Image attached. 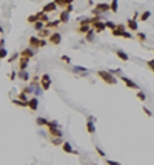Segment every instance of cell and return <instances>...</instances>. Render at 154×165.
<instances>
[{
	"mask_svg": "<svg viewBox=\"0 0 154 165\" xmlns=\"http://www.w3.org/2000/svg\"><path fill=\"white\" fill-rule=\"evenodd\" d=\"M97 77L100 79V80H103V82L106 83V85H116L117 83V79H116L114 76L110 73V71H105V70H99L97 73Z\"/></svg>",
	"mask_w": 154,
	"mask_h": 165,
	"instance_id": "6da1fadb",
	"label": "cell"
},
{
	"mask_svg": "<svg viewBox=\"0 0 154 165\" xmlns=\"http://www.w3.org/2000/svg\"><path fill=\"white\" fill-rule=\"evenodd\" d=\"M71 71L76 74V76H80V77H88L89 76V70L85 68V66H79V65H74L71 68Z\"/></svg>",
	"mask_w": 154,
	"mask_h": 165,
	"instance_id": "7a4b0ae2",
	"label": "cell"
},
{
	"mask_svg": "<svg viewBox=\"0 0 154 165\" xmlns=\"http://www.w3.org/2000/svg\"><path fill=\"white\" fill-rule=\"evenodd\" d=\"M40 88L43 91H48L51 88V77H49V74H43L40 77Z\"/></svg>",
	"mask_w": 154,
	"mask_h": 165,
	"instance_id": "3957f363",
	"label": "cell"
},
{
	"mask_svg": "<svg viewBox=\"0 0 154 165\" xmlns=\"http://www.w3.org/2000/svg\"><path fill=\"white\" fill-rule=\"evenodd\" d=\"M48 42H49L51 45H54V46L60 45V43H62V34H60V33H57V31L51 33V36L48 37Z\"/></svg>",
	"mask_w": 154,
	"mask_h": 165,
	"instance_id": "277c9868",
	"label": "cell"
},
{
	"mask_svg": "<svg viewBox=\"0 0 154 165\" xmlns=\"http://www.w3.org/2000/svg\"><path fill=\"white\" fill-rule=\"evenodd\" d=\"M86 131L93 136L96 133V117L94 116H89L88 121H86Z\"/></svg>",
	"mask_w": 154,
	"mask_h": 165,
	"instance_id": "5b68a950",
	"label": "cell"
},
{
	"mask_svg": "<svg viewBox=\"0 0 154 165\" xmlns=\"http://www.w3.org/2000/svg\"><path fill=\"white\" fill-rule=\"evenodd\" d=\"M120 80L125 83V85H126L128 88H131V89H136V91H139V85L134 82V80H131L129 77H126V76H123V74H122V76H120Z\"/></svg>",
	"mask_w": 154,
	"mask_h": 165,
	"instance_id": "8992f818",
	"label": "cell"
},
{
	"mask_svg": "<svg viewBox=\"0 0 154 165\" xmlns=\"http://www.w3.org/2000/svg\"><path fill=\"white\" fill-rule=\"evenodd\" d=\"M19 54H20V57H25V59H29V60H31V59L36 56V51H34L33 48H29V46H28V48H23Z\"/></svg>",
	"mask_w": 154,
	"mask_h": 165,
	"instance_id": "52a82bcc",
	"label": "cell"
},
{
	"mask_svg": "<svg viewBox=\"0 0 154 165\" xmlns=\"http://www.w3.org/2000/svg\"><path fill=\"white\" fill-rule=\"evenodd\" d=\"M48 133H49L51 139H62L63 137L62 128H48Z\"/></svg>",
	"mask_w": 154,
	"mask_h": 165,
	"instance_id": "ba28073f",
	"label": "cell"
},
{
	"mask_svg": "<svg viewBox=\"0 0 154 165\" xmlns=\"http://www.w3.org/2000/svg\"><path fill=\"white\" fill-rule=\"evenodd\" d=\"M91 26H93V31H94V33H97V34H100V33H103V31H105V22H102V20L94 22Z\"/></svg>",
	"mask_w": 154,
	"mask_h": 165,
	"instance_id": "9c48e42d",
	"label": "cell"
},
{
	"mask_svg": "<svg viewBox=\"0 0 154 165\" xmlns=\"http://www.w3.org/2000/svg\"><path fill=\"white\" fill-rule=\"evenodd\" d=\"M62 150H63L65 153H68V154H79L77 150L73 148V145H71L70 142H63V144H62Z\"/></svg>",
	"mask_w": 154,
	"mask_h": 165,
	"instance_id": "30bf717a",
	"label": "cell"
},
{
	"mask_svg": "<svg viewBox=\"0 0 154 165\" xmlns=\"http://www.w3.org/2000/svg\"><path fill=\"white\" fill-rule=\"evenodd\" d=\"M57 9V5L54 3V2H49V3H46L43 8H42V12H45V14H49V12H54Z\"/></svg>",
	"mask_w": 154,
	"mask_h": 165,
	"instance_id": "8fae6325",
	"label": "cell"
},
{
	"mask_svg": "<svg viewBox=\"0 0 154 165\" xmlns=\"http://www.w3.org/2000/svg\"><path fill=\"white\" fill-rule=\"evenodd\" d=\"M28 43H29V48H33L34 51H36L37 48H40V39H38L37 36H33V37H29Z\"/></svg>",
	"mask_w": 154,
	"mask_h": 165,
	"instance_id": "7c38bea8",
	"label": "cell"
},
{
	"mask_svg": "<svg viewBox=\"0 0 154 165\" xmlns=\"http://www.w3.org/2000/svg\"><path fill=\"white\" fill-rule=\"evenodd\" d=\"M28 108L31 110V111H36L38 108V99L34 96V97H31V99H28Z\"/></svg>",
	"mask_w": 154,
	"mask_h": 165,
	"instance_id": "4fadbf2b",
	"label": "cell"
},
{
	"mask_svg": "<svg viewBox=\"0 0 154 165\" xmlns=\"http://www.w3.org/2000/svg\"><path fill=\"white\" fill-rule=\"evenodd\" d=\"M36 17H37V22H42V23H45V25L49 22V16L45 14V12H42V11L36 12Z\"/></svg>",
	"mask_w": 154,
	"mask_h": 165,
	"instance_id": "5bb4252c",
	"label": "cell"
},
{
	"mask_svg": "<svg viewBox=\"0 0 154 165\" xmlns=\"http://www.w3.org/2000/svg\"><path fill=\"white\" fill-rule=\"evenodd\" d=\"M28 65H29V59L20 57V60H19V71H26Z\"/></svg>",
	"mask_w": 154,
	"mask_h": 165,
	"instance_id": "9a60e30c",
	"label": "cell"
},
{
	"mask_svg": "<svg viewBox=\"0 0 154 165\" xmlns=\"http://www.w3.org/2000/svg\"><path fill=\"white\" fill-rule=\"evenodd\" d=\"M126 26H128V28H129V31H133V33H137V30H139L137 22H136V20H133V19H128V20H126Z\"/></svg>",
	"mask_w": 154,
	"mask_h": 165,
	"instance_id": "2e32d148",
	"label": "cell"
},
{
	"mask_svg": "<svg viewBox=\"0 0 154 165\" xmlns=\"http://www.w3.org/2000/svg\"><path fill=\"white\" fill-rule=\"evenodd\" d=\"M59 22L60 23H68L70 22V12H66L65 9H62V12L59 16Z\"/></svg>",
	"mask_w": 154,
	"mask_h": 165,
	"instance_id": "e0dca14e",
	"label": "cell"
},
{
	"mask_svg": "<svg viewBox=\"0 0 154 165\" xmlns=\"http://www.w3.org/2000/svg\"><path fill=\"white\" fill-rule=\"evenodd\" d=\"M17 77H19L20 80H23V82L31 80V77H29V73H28V71H19V73H17Z\"/></svg>",
	"mask_w": 154,
	"mask_h": 165,
	"instance_id": "ac0fdd59",
	"label": "cell"
},
{
	"mask_svg": "<svg viewBox=\"0 0 154 165\" xmlns=\"http://www.w3.org/2000/svg\"><path fill=\"white\" fill-rule=\"evenodd\" d=\"M116 56L120 59V60H123V62H126V60H129V56L125 53V51H122V49H117L116 51Z\"/></svg>",
	"mask_w": 154,
	"mask_h": 165,
	"instance_id": "d6986e66",
	"label": "cell"
},
{
	"mask_svg": "<svg viewBox=\"0 0 154 165\" xmlns=\"http://www.w3.org/2000/svg\"><path fill=\"white\" fill-rule=\"evenodd\" d=\"M54 3L57 5V8H59V6H62V8L65 9L68 5H71V3H73V0H54Z\"/></svg>",
	"mask_w": 154,
	"mask_h": 165,
	"instance_id": "ffe728a7",
	"label": "cell"
},
{
	"mask_svg": "<svg viewBox=\"0 0 154 165\" xmlns=\"http://www.w3.org/2000/svg\"><path fill=\"white\" fill-rule=\"evenodd\" d=\"M49 36H51V31H49L48 28H45V30H42L40 33H37V37L38 39H43V40H45L46 37H49Z\"/></svg>",
	"mask_w": 154,
	"mask_h": 165,
	"instance_id": "44dd1931",
	"label": "cell"
},
{
	"mask_svg": "<svg viewBox=\"0 0 154 165\" xmlns=\"http://www.w3.org/2000/svg\"><path fill=\"white\" fill-rule=\"evenodd\" d=\"M59 25H60V22H59V20H51V22H48V23L45 25V28H48V30H51V28H52V30H56Z\"/></svg>",
	"mask_w": 154,
	"mask_h": 165,
	"instance_id": "7402d4cb",
	"label": "cell"
},
{
	"mask_svg": "<svg viewBox=\"0 0 154 165\" xmlns=\"http://www.w3.org/2000/svg\"><path fill=\"white\" fill-rule=\"evenodd\" d=\"M76 31L79 34H88V33L91 31V26H77Z\"/></svg>",
	"mask_w": 154,
	"mask_h": 165,
	"instance_id": "603a6c76",
	"label": "cell"
},
{
	"mask_svg": "<svg viewBox=\"0 0 154 165\" xmlns=\"http://www.w3.org/2000/svg\"><path fill=\"white\" fill-rule=\"evenodd\" d=\"M151 17V11H148V9H145L142 14H140V22H145V20H148Z\"/></svg>",
	"mask_w": 154,
	"mask_h": 165,
	"instance_id": "cb8c5ba5",
	"label": "cell"
},
{
	"mask_svg": "<svg viewBox=\"0 0 154 165\" xmlns=\"http://www.w3.org/2000/svg\"><path fill=\"white\" fill-rule=\"evenodd\" d=\"M85 39H86V42H94V39H96V33L93 31V28H91V31H89L88 34H85Z\"/></svg>",
	"mask_w": 154,
	"mask_h": 165,
	"instance_id": "d4e9b609",
	"label": "cell"
},
{
	"mask_svg": "<svg viewBox=\"0 0 154 165\" xmlns=\"http://www.w3.org/2000/svg\"><path fill=\"white\" fill-rule=\"evenodd\" d=\"M136 39L140 42V43H145V42H147V34H145V33H139V31H137Z\"/></svg>",
	"mask_w": 154,
	"mask_h": 165,
	"instance_id": "484cf974",
	"label": "cell"
},
{
	"mask_svg": "<svg viewBox=\"0 0 154 165\" xmlns=\"http://www.w3.org/2000/svg\"><path fill=\"white\" fill-rule=\"evenodd\" d=\"M12 103H14V105H19V107H22V108H28V102H22V100H19V99H12Z\"/></svg>",
	"mask_w": 154,
	"mask_h": 165,
	"instance_id": "4316f807",
	"label": "cell"
},
{
	"mask_svg": "<svg viewBox=\"0 0 154 165\" xmlns=\"http://www.w3.org/2000/svg\"><path fill=\"white\" fill-rule=\"evenodd\" d=\"M36 124H37L38 126H46L48 119H45V117H37V119H36Z\"/></svg>",
	"mask_w": 154,
	"mask_h": 165,
	"instance_id": "83f0119b",
	"label": "cell"
},
{
	"mask_svg": "<svg viewBox=\"0 0 154 165\" xmlns=\"http://www.w3.org/2000/svg\"><path fill=\"white\" fill-rule=\"evenodd\" d=\"M105 28H108V30L114 31V30H116V23H114V22H111V20H105Z\"/></svg>",
	"mask_w": 154,
	"mask_h": 165,
	"instance_id": "f1b7e54d",
	"label": "cell"
},
{
	"mask_svg": "<svg viewBox=\"0 0 154 165\" xmlns=\"http://www.w3.org/2000/svg\"><path fill=\"white\" fill-rule=\"evenodd\" d=\"M48 128H62L59 122H56V121H48V124H46Z\"/></svg>",
	"mask_w": 154,
	"mask_h": 165,
	"instance_id": "f546056e",
	"label": "cell"
},
{
	"mask_svg": "<svg viewBox=\"0 0 154 165\" xmlns=\"http://www.w3.org/2000/svg\"><path fill=\"white\" fill-rule=\"evenodd\" d=\"M34 30H36L37 33H40L42 30H45V23H42V22H36V23H34Z\"/></svg>",
	"mask_w": 154,
	"mask_h": 165,
	"instance_id": "4dcf8cb0",
	"label": "cell"
},
{
	"mask_svg": "<svg viewBox=\"0 0 154 165\" xmlns=\"http://www.w3.org/2000/svg\"><path fill=\"white\" fill-rule=\"evenodd\" d=\"M117 8H119V2H117V0H113V2L110 3V9H111L113 12H117Z\"/></svg>",
	"mask_w": 154,
	"mask_h": 165,
	"instance_id": "1f68e13d",
	"label": "cell"
},
{
	"mask_svg": "<svg viewBox=\"0 0 154 165\" xmlns=\"http://www.w3.org/2000/svg\"><path fill=\"white\" fill-rule=\"evenodd\" d=\"M19 57H20V54H19V53H12V54H11V57L8 59V63H12V62H16Z\"/></svg>",
	"mask_w": 154,
	"mask_h": 165,
	"instance_id": "d6a6232c",
	"label": "cell"
},
{
	"mask_svg": "<svg viewBox=\"0 0 154 165\" xmlns=\"http://www.w3.org/2000/svg\"><path fill=\"white\" fill-rule=\"evenodd\" d=\"M26 22H28V23H31V25H34V23L37 22V17H36V14H31V16H28Z\"/></svg>",
	"mask_w": 154,
	"mask_h": 165,
	"instance_id": "836d02e7",
	"label": "cell"
},
{
	"mask_svg": "<svg viewBox=\"0 0 154 165\" xmlns=\"http://www.w3.org/2000/svg\"><path fill=\"white\" fill-rule=\"evenodd\" d=\"M22 93H23V94H29V93H34V86L28 85V86H25V88L22 89Z\"/></svg>",
	"mask_w": 154,
	"mask_h": 165,
	"instance_id": "e575fe53",
	"label": "cell"
},
{
	"mask_svg": "<svg viewBox=\"0 0 154 165\" xmlns=\"http://www.w3.org/2000/svg\"><path fill=\"white\" fill-rule=\"evenodd\" d=\"M137 99H139V100H142V102H145V100H147V94H145L143 91H140V89H139V91H137Z\"/></svg>",
	"mask_w": 154,
	"mask_h": 165,
	"instance_id": "d590c367",
	"label": "cell"
},
{
	"mask_svg": "<svg viewBox=\"0 0 154 165\" xmlns=\"http://www.w3.org/2000/svg\"><path fill=\"white\" fill-rule=\"evenodd\" d=\"M5 57H8V51H6V48H2L0 49V60L5 59Z\"/></svg>",
	"mask_w": 154,
	"mask_h": 165,
	"instance_id": "8d00e7d4",
	"label": "cell"
},
{
	"mask_svg": "<svg viewBox=\"0 0 154 165\" xmlns=\"http://www.w3.org/2000/svg\"><path fill=\"white\" fill-rule=\"evenodd\" d=\"M60 60H62L63 63H71V57H70V56H62Z\"/></svg>",
	"mask_w": 154,
	"mask_h": 165,
	"instance_id": "74e56055",
	"label": "cell"
},
{
	"mask_svg": "<svg viewBox=\"0 0 154 165\" xmlns=\"http://www.w3.org/2000/svg\"><path fill=\"white\" fill-rule=\"evenodd\" d=\"M19 100H22V102H28V97H26V94H23L22 91L19 93Z\"/></svg>",
	"mask_w": 154,
	"mask_h": 165,
	"instance_id": "f35d334b",
	"label": "cell"
},
{
	"mask_svg": "<svg viewBox=\"0 0 154 165\" xmlns=\"http://www.w3.org/2000/svg\"><path fill=\"white\" fill-rule=\"evenodd\" d=\"M96 151H97V154L99 156H102V158H106V153L102 150V148H99V147H96Z\"/></svg>",
	"mask_w": 154,
	"mask_h": 165,
	"instance_id": "ab89813d",
	"label": "cell"
},
{
	"mask_svg": "<svg viewBox=\"0 0 154 165\" xmlns=\"http://www.w3.org/2000/svg\"><path fill=\"white\" fill-rule=\"evenodd\" d=\"M110 73H111L114 77H116V76H122V70H120V68H117V70H111Z\"/></svg>",
	"mask_w": 154,
	"mask_h": 165,
	"instance_id": "60d3db41",
	"label": "cell"
},
{
	"mask_svg": "<svg viewBox=\"0 0 154 165\" xmlns=\"http://www.w3.org/2000/svg\"><path fill=\"white\" fill-rule=\"evenodd\" d=\"M147 66H148V68L154 73V59H151V60H148V62H147Z\"/></svg>",
	"mask_w": 154,
	"mask_h": 165,
	"instance_id": "b9f144b4",
	"label": "cell"
},
{
	"mask_svg": "<svg viewBox=\"0 0 154 165\" xmlns=\"http://www.w3.org/2000/svg\"><path fill=\"white\" fill-rule=\"evenodd\" d=\"M51 142H52V145H62L63 144L62 139H51Z\"/></svg>",
	"mask_w": 154,
	"mask_h": 165,
	"instance_id": "7bdbcfd3",
	"label": "cell"
},
{
	"mask_svg": "<svg viewBox=\"0 0 154 165\" xmlns=\"http://www.w3.org/2000/svg\"><path fill=\"white\" fill-rule=\"evenodd\" d=\"M116 30H119V31H126L123 23H119V25H116Z\"/></svg>",
	"mask_w": 154,
	"mask_h": 165,
	"instance_id": "ee69618b",
	"label": "cell"
},
{
	"mask_svg": "<svg viewBox=\"0 0 154 165\" xmlns=\"http://www.w3.org/2000/svg\"><path fill=\"white\" fill-rule=\"evenodd\" d=\"M106 165H122V164L116 162V161H111V159H106Z\"/></svg>",
	"mask_w": 154,
	"mask_h": 165,
	"instance_id": "f6af8a7d",
	"label": "cell"
},
{
	"mask_svg": "<svg viewBox=\"0 0 154 165\" xmlns=\"http://www.w3.org/2000/svg\"><path fill=\"white\" fill-rule=\"evenodd\" d=\"M8 77H9L11 80H14V79L17 77V73H16V71H12V73H9V74H8Z\"/></svg>",
	"mask_w": 154,
	"mask_h": 165,
	"instance_id": "bcb514c9",
	"label": "cell"
},
{
	"mask_svg": "<svg viewBox=\"0 0 154 165\" xmlns=\"http://www.w3.org/2000/svg\"><path fill=\"white\" fill-rule=\"evenodd\" d=\"M143 113H145V114H147L148 117H151V116H153V113H151V111H150L148 108H145V107H143Z\"/></svg>",
	"mask_w": 154,
	"mask_h": 165,
	"instance_id": "7dc6e473",
	"label": "cell"
},
{
	"mask_svg": "<svg viewBox=\"0 0 154 165\" xmlns=\"http://www.w3.org/2000/svg\"><path fill=\"white\" fill-rule=\"evenodd\" d=\"M65 11H66V12H70V14H71V11H73V3H71V5H68V6H66V8H65Z\"/></svg>",
	"mask_w": 154,
	"mask_h": 165,
	"instance_id": "c3c4849f",
	"label": "cell"
},
{
	"mask_svg": "<svg viewBox=\"0 0 154 165\" xmlns=\"http://www.w3.org/2000/svg\"><path fill=\"white\" fill-rule=\"evenodd\" d=\"M137 17H139V12H137V11H134V17H133V20H136Z\"/></svg>",
	"mask_w": 154,
	"mask_h": 165,
	"instance_id": "681fc988",
	"label": "cell"
},
{
	"mask_svg": "<svg viewBox=\"0 0 154 165\" xmlns=\"http://www.w3.org/2000/svg\"><path fill=\"white\" fill-rule=\"evenodd\" d=\"M3 33H5V31H3V26H2V25H0V36H2V34H3Z\"/></svg>",
	"mask_w": 154,
	"mask_h": 165,
	"instance_id": "f907efd6",
	"label": "cell"
},
{
	"mask_svg": "<svg viewBox=\"0 0 154 165\" xmlns=\"http://www.w3.org/2000/svg\"><path fill=\"white\" fill-rule=\"evenodd\" d=\"M153 53H154V48H153Z\"/></svg>",
	"mask_w": 154,
	"mask_h": 165,
	"instance_id": "816d5d0a",
	"label": "cell"
},
{
	"mask_svg": "<svg viewBox=\"0 0 154 165\" xmlns=\"http://www.w3.org/2000/svg\"><path fill=\"white\" fill-rule=\"evenodd\" d=\"M96 165H97V164H96Z\"/></svg>",
	"mask_w": 154,
	"mask_h": 165,
	"instance_id": "f5cc1de1",
	"label": "cell"
}]
</instances>
